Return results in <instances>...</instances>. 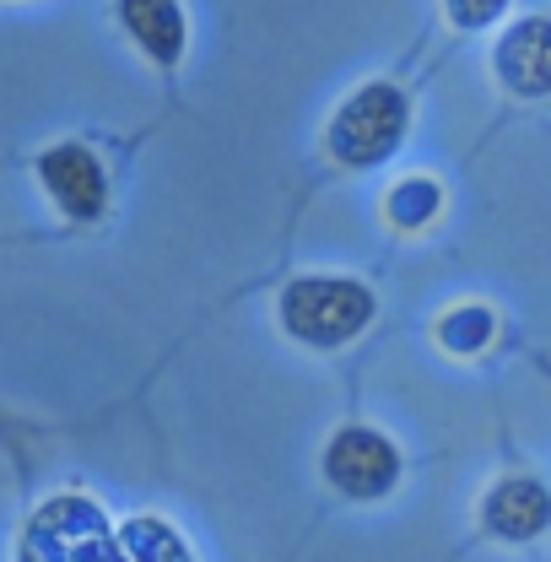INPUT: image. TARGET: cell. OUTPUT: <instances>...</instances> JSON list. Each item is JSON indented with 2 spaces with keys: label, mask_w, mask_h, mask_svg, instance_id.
Returning a JSON list of instances; mask_svg holds the SVG:
<instances>
[{
  "label": "cell",
  "mask_w": 551,
  "mask_h": 562,
  "mask_svg": "<svg viewBox=\"0 0 551 562\" xmlns=\"http://www.w3.org/2000/svg\"><path fill=\"white\" fill-rule=\"evenodd\" d=\"M114 547L120 541H114L109 519L98 514V503L66 492L27 519L16 562H114Z\"/></svg>",
  "instance_id": "6da1fadb"
},
{
  "label": "cell",
  "mask_w": 551,
  "mask_h": 562,
  "mask_svg": "<svg viewBox=\"0 0 551 562\" xmlns=\"http://www.w3.org/2000/svg\"><path fill=\"white\" fill-rule=\"evenodd\" d=\"M368 319H373V292L357 281L314 277L286 286V297H281V325L308 347H341Z\"/></svg>",
  "instance_id": "7a4b0ae2"
},
{
  "label": "cell",
  "mask_w": 551,
  "mask_h": 562,
  "mask_svg": "<svg viewBox=\"0 0 551 562\" xmlns=\"http://www.w3.org/2000/svg\"><path fill=\"white\" fill-rule=\"evenodd\" d=\"M406 98L390 87V81H373L362 87L357 98H346V109L330 120V151L351 162V168H368V162H384L401 136H406Z\"/></svg>",
  "instance_id": "3957f363"
},
{
  "label": "cell",
  "mask_w": 551,
  "mask_h": 562,
  "mask_svg": "<svg viewBox=\"0 0 551 562\" xmlns=\"http://www.w3.org/2000/svg\"><path fill=\"white\" fill-rule=\"evenodd\" d=\"M325 476L346 492V497H384L401 476V454L384 432L373 427H346L336 443L325 449Z\"/></svg>",
  "instance_id": "277c9868"
},
{
  "label": "cell",
  "mask_w": 551,
  "mask_h": 562,
  "mask_svg": "<svg viewBox=\"0 0 551 562\" xmlns=\"http://www.w3.org/2000/svg\"><path fill=\"white\" fill-rule=\"evenodd\" d=\"M492 70L514 98H551V16L514 22L492 49Z\"/></svg>",
  "instance_id": "5b68a950"
},
{
  "label": "cell",
  "mask_w": 551,
  "mask_h": 562,
  "mask_svg": "<svg viewBox=\"0 0 551 562\" xmlns=\"http://www.w3.org/2000/svg\"><path fill=\"white\" fill-rule=\"evenodd\" d=\"M38 179L49 184V195L66 206V216L76 222H92L103 201H109V179L98 168V157L87 146H55L38 157Z\"/></svg>",
  "instance_id": "8992f818"
},
{
  "label": "cell",
  "mask_w": 551,
  "mask_h": 562,
  "mask_svg": "<svg viewBox=\"0 0 551 562\" xmlns=\"http://www.w3.org/2000/svg\"><path fill=\"white\" fill-rule=\"evenodd\" d=\"M482 525L497 541H536L551 530V492L530 476H508L486 492Z\"/></svg>",
  "instance_id": "52a82bcc"
},
{
  "label": "cell",
  "mask_w": 551,
  "mask_h": 562,
  "mask_svg": "<svg viewBox=\"0 0 551 562\" xmlns=\"http://www.w3.org/2000/svg\"><path fill=\"white\" fill-rule=\"evenodd\" d=\"M120 16L125 27L136 33V44L157 60V66H173L184 55V16H179V0H120Z\"/></svg>",
  "instance_id": "ba28073f"
},
{
  "label": "cell",
  "mask_w": 551,
  "mask_h": 562,
  "mask_svg": "<svg viewBox=\"0 0 551 562\" xmlns=\"http://www.w3.org/2000/svg\"><path fill=\"white\" fill-rule=\"evenodd\" d=\"M114 562H195L184 536L162 519H131L120 547H114Z\"/></svg>",
  "instance_id": "9c48e42d"
},
{
  "label": "cell",
  "mask_w": 551,
  "mask_h": 562,
  "mask_svg": "<svg viewBox=\"0 0 551 562\" xmlns=\"http://www.w3.org/2000/svg\"><path fill=\"white\" fill-rule=\"evenodd\" d=\"M486 336H492V314H486V308H460V314L443 325V341H449L454 351L486 347Z\"/></svg>",
  "instance_id": "30bf717a"
},
{
  "label": "cell",
  "mask_w": 551,
  "mask_h": 562,
  "mask_svg": "<svg viewBox=\"0 0 551 562\" xmlns=\"http://www.w3.org/2000/svg\"><path fill=\"white\" fill-rule=\"evenodd\" d=\"M443 5H449V16H454L460 27H486V22L503 16L508 0H443Z\"/></svg>",
  "instance_id": "8fae6325"
},
{
  "label": "cell",
  "mask_w": 551,
  "mask_h": 562,
  "mask_svg": "<svg viewBox=\"0 0 551 562\" xmlns=\"http://www.w3.org/2000/svg\"><path fill=\"white\" fill-rule=\"evenodd\" d=\"M401 211H406V216H427V211H438V190H432V184H412V190H401Z\"/></svg>",
  "instance_id": "7c38bea8"
}]
</instances>
